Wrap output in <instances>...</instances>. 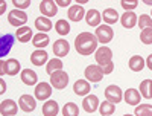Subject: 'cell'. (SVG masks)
Masks as SVG:
<instances>
[{"label": "cell", "mask_w": 152, "mask_h": 116, "mask_svg": "<svg viewBox=\"0 0 152 116\" xmlns=\"http://www.w3.org/2000/svg\"><path fill=\"white\" fill-rule=\"evenodd\" d=\"M35 28H37L38 31H40V32L46 34L47 31L52 29V21H50V18H47V17L41 16V17H38V18L35 20Z\"/></svg>", "instance_id": "cell-21"}, {"label": "cell", "mask_w": 152, "mask_h": 116, "mask_svg": "<svg viewBox=\"0 0 152 116\" xmlns=\"http://www.w3.org/2000/svg\"><path fill=\"white\" fill-rule=\"evenodd\" d=\"M138 26H140V29H149L152 28V18L148 16V14H142L140 18H138Z\"/></svg>", "instance_id": "cell-35"}, {"label": "cell", "mask_w": 152, "mask_h": 116, "mask_svg": "<svg viewBox=\"0 0 152 116\" xmlns=\"http://www.w3.org/2000/svg\"><path fill=\"white\" fill-rule=\"evenodd\" d=\"M145 63L146 61L143 60L142 55H134V57L129 58V69L132 72H142L143 67H145Z\"/></svg>", "instance_id": "cell-23"}, {"label": "cell", "mask_w": 152, "mask_h": 116, "mask_svg": "<svg viewBox=\"0 0 152 116\" xmlns=\"http://www.w3.org/2000/svg\"><path fill=\"white\" fill-rule=\"evenodd\" d=\"M97 38L91 32H81L75 40V49L79 55H91L97 50Z\"/></svg>", "instance_id": "cell-1"}, {"label": "cell", "mask_w": 152, "mask_h": 116, "mask_svg": "<svg viewBox=\"0 0 152 116\" xmlns=\"http://www.w3.org/2000/svg\"><path fill=\"white\" fill-rule=\"evenodd\" d=\"M21 81L26 84V86H35L37 81H38V76H37L35 70H32V69L21 70Z\"/></svg>", "instance_id": "cell-20"}, {"label": "cell", "mask_w": 152, "mask_h": 116, "mask_svg": "<svg viewBox=\"0 0 152 116\" xmlns=\"http://www.w3.org/2000/svg\"><path fill=\"white\" fill-rule=\"evenodd\" d=\"M20 69H21V66H20L18 60H15V58H9V60H6V75L14 76V75L18 73Z\"/></svg>", "instance_id": "cell-28"}, {"label": "cell", "mask_w": 152, "mask_h": 116, "mask_svg": "<svg viewBox=\"0 0 152 116\" xmlns=\"http://www.w3.org/2000/svg\"><path fill=\"white\" fill-rule=\"evenodd\" d=\"M140 40H142V43H145V44H152V28L142 31Z\"/></svg>", "instance_id": "cell-36"}, {"label": "cell", "mask_w": 152, "mask_h": 116, "mask_svg": "<svg viewBox=\"0 0 152 116\" xmlns=\"http://www.w3.org/2000/svg\"><path fill=\"white\" fill-rule=\"evenodd\" d=\"M120 23H122V26L126 28V29H132L135 24L138 23V17L134 14L132 11H126L125 14L120 17Z\"/></svg>", "instance_id": "cell-13"}, {"label": "cell", "mask_w": 152, "mask_h": 116, "mask_svg": "<svg viewBox=\"0 0 152 116\" xmlns=\"http://www.w3.org/2000/svg\"><path fill=\"white\" fill-rule=\"evenodd\" d=\"M84 75H85V80L88 83H99L104 78V73L100 70V66H96V64H90V66L85 69Z\"/></svg>", "instance_id": "cell-7"}, {"label": "cell", "mask_w": 152, "mask_h": 116, "mask_svg": "<svg viewBox=\"0 0 152 116\" xmlns=\"http://www.w3.org/2000/svg\"><path fill=\"white\" fill-rule=\"evenodd\" d=\"M114 110H116V106L110 101H104L102 104L99 106V112H100L102 116H111L114 113Z\"/></svg>", "instance_id": "cell-30"}, {"label": "cell", "mask_w": 152, "mask_h": 116, "mask_svg": "<svg viewBox=\"0 0 152 116\" xmlns=\"http://www.w3.org/2000/svg\"><path fill=\"white\" fill-rule=\"evenodd\" d=\"M96 38H97V41L99 43H104V46L107 43H110L113 40V37H114V31L111 29V26H108V24H100V26L96 29Z\"/></svg>", "instance_id": "cell-5"}, {"label": "cell", "mask_w": 152, "mask_h": 116, "mask_svg": "<svg viewBox=\"0 0 152 116\" xmlns=\"http://www.w3.org/2000/svg\"><path fill=\"white\" fill-rule=\"evenodd\" d=\"M123 116H132V115H129V113H128V115H123Z\"/></svg>", "instance_id": "cell-45"}, {"label": "cell", "mask_w": 152, "mask_h": 116, "mask_svg": "<svg viewBox=\"0 0 152 116\" xmlns=\"http://www.w3.org/2000/svg\"><path fill=\"white\" fill-rule=\"evenodd\" d=\"M140 95L146 99L152 98V80H143L140 83Z\"/></svg>", "instance_id": "cell-29"}, {"label": "cell", "mask_w": 152, "mask_h": 116, "mask_svg": "<svg viewBox=\"0 0 152 116\" xmlns=\"http://www.w3.org/2000/svg\"><path fill=\"white\" fill-rule=\"evenodd\" d=\"M100 70H102V73H104V75H108V73H111V72L114 70V63L111 61V63L105 64V66H100Z\"/></svg>", "instance_id": "cell-39"}, {"label": "cell", "mask_w": 152, "mask_h": 116, "mask_svg": "<svg viewBox=\"0 0 152 116\" xmlns=\"http://www.w3.org/2000/svg\"><path fill=\"white\" fill-rule=\"evenodd\" d=\"M0 86H2V89H0V93H5V92H6V86H5V81H3V80L0 81Z\"/></svg>", "instance_id": "cell-43"}, {"label": "cell", "mask_w": 152, "mask_h": 116, "mask_svg": "<svg viewBox=\"0 0 152 116\" xmlns=\"http://www.w3.org/2000/svg\"><path fill=\"white\" fill-rule=\"evenodd\" d=\"M52 95V84L49 83H40L35 86V98L40 101H46Z\"/></svg>", "instance_id": "cell-8"}, {"label": "cell", "mask_w": 152, "mask_h": 116, "mask_svg": "<svg viewBox=\"0 0 152 116\" xmlns=\"http://www.w3.org/2000/svg\"><path fill=\"white\" fill-rule=\"evenodd\" d=\"M146 64H148V67H149V69L152 70V54H151V55L148 57V60H146Z\"/></svg>", "instance_id": "cell-42"}, {"label": "cell", "mask_w": 152, "mask_h": 116, "mask_svg": "<svg viewBox=\"0 0 152 116\" xmlns=\"http://www.w3.org/2000/svg\"><path fill=\"white\" fill-rule=\"evenodd\" d=\"M135 116H152V106L151 104H140L135 107Z\"/></svg>", "instance_id": "cell-34"}, {"label": "cell", "mask_w": 152, "mask_h": 116, "mask_svg": "<svg viewBox=\"0 0 152 116\" xmlns=\"http://www.w3.org/2000/svg\"><path fill=\"white\" fill-rule=\"evenodd\" d=\"M94 58L99 66H105V64L113 61V50L108 46H100L94 52Z\"/></svg>", "instance_id": "cell-4"}, {"label": "cell", "mask_w": 152, "mask_h": 116, "mask_svg": "<svg viewBox=\"0 0 152 116\" xmlns=\"http://www.w3.org/2000/svg\"><path fill=\"white\" fill-rule=\"evenodd\" d=\"M50 84H52V87L56 89V90L66 89L67 84H69V75L62 69L56 70V72H53L52 75H50Z\"/></svg>", "instance_id": "cell-2"}, {"label": "cell", "mask_w": 152, "mask_h": 116, "mask_svg": "<svg viewBox=\"0 0 152 116\" xmlns=\"http://www.w3.org/2000/svg\"><path fill=\"white\" fill-rule=\"evenodd\" d=\"M18 106H20V109L23 112L29 113V112H34L35 110L37 102H35V98L31 96V95H21L20 99H18Z\"/></svg>", "instance_id": "cell-11"}, {"label": "cell", "mask_w": 152, "mask_h": 116, "mask_svg": "<svg viewBox=\"0 0 152 116\" xmlns=\"http://www.w3.org/2000/svg\"><path fill=\"white\" fill-rule=\"evenodd\" d=\"M105 98H107V101L113 102V104H119V102L123 99V92L120 90L119 86L111 84L105 89Z\"/></svg>", "instance_id": "cell-6"}, {"label": "cell", "mask_w": 152, "mask_h": 116, "mask_svg": "<svg viewBox=\"0 0 152 116\" xmlns=\"http://www.w3.org/2000/svg\"><path fill=\"white\" fill-rule=\"evenodd\" d=\"M90 90H91V87H90V83H88L87 80H78V81L73 84V92L78 95V96L88 95Z\"/></svg>", "instance_id": "cell-17"}, {"label": "cell", "mask_w": 152, "mask_h": 116, "mask_svg": "<svg viewBox=\"0 0 152 116\" xmlns=\"http://www.w3.org/2000/svg\"><path fill=\"white\" fill-rule=\"evenodd\" d=\"M145 3L146 5H152V0H145Z\"/></svg>", "instance_id": "cell-44"}, {"label": "cell", "mask_w": 152, "mask_h": 116, "mask_svg": "<svg viewBox=\"0 0 152 116\" xmlns=\"http://www.w3.org/2000/svg\"><path fill=\"white\" fill-rule=\"evenodd\" d=\"M47 58H49V55L43 49H37L31 54V63L34 64V66H43L44 63H49Z\"/></svg>", "instance_id": "cell-15"}, {"label": "cell", "mask_w": 152, "mask_h": 116, "mask_svg": "<svg viewBox=\"0 0 152 116\" xmlns=\"http://www.w3.org/2000/svg\"><path fill=\"white\" fill-rule=\"evenodd\" d=\"M40 11L44 17H55L58 12V5L56 2H52V0H43L40 3Z\"/></svg>", "instance_id": "cell-9"}, {"label": "cell", "mask_w": 152, "mask_h": 116, "mask_svg": "<svg viewBox=\"0 0 152 116\" xmlns=\"http://www.w3.org/2000/svg\"><path fill=\"white\" fill-rule=\"evenodd\" d=\"M12 43H14V38H12V35H9V34H6V35H3L2 38H0V55L2 57L6 55L9 52Z\"/></svg>", "instance_id": "cell-24"}, {"label": "cell", "mask_w": 152, "mask_h": 116, "mask_svg": "<svg viewBox=\"0 0 152 116\" xmlns=\"http://www.w3.org/2000/svg\"><path fill=\"white\" fill-rule=\"evenodd\" d=\"M56 5L58 6H69L70 5V0H56Z\"/></svg>", "instance_id": "cell-40"}, {"label": "cell", "mask_w": 152, "mask_h": 116, "mask_svg": "<svg viewBox=\"0 0 152 116\" xmlns=\"http://www.w3.org/2000/svg\"><path fill=\"white\" fill-rule=\"evenodd\" d=\"M8 21H9V24H12L15 28H23L24 23L28 21V14L20 9H12L8 14Z\"/></svg>", "instance_id": "cell-3"}, {"label": "cell", "mask_w": 152, "mask_h": 116, "mask_svg": "<svg viewBox=\"0 0 152 116\" xmlns=\"http://www.w3.org/2000/svg\"><path fill=\"white\" fill-rule=\"evenodd\" d=\"M99 98L96 95H87L82 101V107L87 113H94L99 109Z\"/></svg>", "instance_id": "cell-12"}, {"label": "cell", "mask_w": 152, "mask_h": 116, "mask_svg": "<svg viewBox=\"0 0 152 116\" xmlns=\"http://www.w3.org/2000/svg\"><path fill=\"white\" fill-rule=\"evenodd\" d=\"M59 112L58 102L56 101H47L46 104H43V115L44 116H56Z\"/></svg>", "instance_id": "cell-27"}, {"label": "cell", "mask_w": 152, "mask_h": 116, "mask_svg": "<svg viewBox=\"0 0 152 116\" xmlns=\"http://www.w3.org/2000/svg\"><path fill=\"white\" fill-rule=\"evenodd\" d=\"M12 5L14 6H17V9H24V8H28V6H31V0H14L12 2Z\"/></svg>", "instance_id": "cell-38"}, {"label": "cell", "mask_w": 152, "mask_h": 116, "mask_svg": "<svg viewBox=\"0 0 152 116\" xmlns=\"http://www.w3.org/2000/svg\"><path fill=\"white\" fill-rule=\"evenodd\" d=\"M123 98H125V102H126L128 106H138V104H140L142 95H140V92H138V90H135V89H128V90L125 92Z\"/></svg>", "instance_id": "cell-16"}, {"label": "cell", "mask_w": 152, "mask_h": 116, "mask_svg": "<svg viewBox=\"0 0 152 116\" xmlns=\"http://www.w3.org/2000/svg\"><path fill=\"white\" fill-rule=\"evenodd\" d=\"M17 112H18V107L12 99L2 101V104H0V113H2V116H15Z\"/></svg>", "instance_id": "cell-10"}, {"label": "cell", "mask_w": 152, "mask_h": 116, "mask_svg": "<svg viewBox=\"0 0 152 116\" xmlns=\"http://www.w3.org/2000/svg\"><path fill=\"white\" fill-rule=\"evenodd\" d=\"M84 16H85L84 6L75 5V6H70V8H69V18H70L72 21H79V20L84 18Z\"/></svg>", "instance_id": "cell-19"}, {"label": "cell", "mask_w": 152, "mask_h": 116, "mask_svg": "<svg viewBox=\"0 0 152 116\" xmlns=\"http://www.w3.org/2000/svg\"><path fill=\"white\" fill-rule=\"evenodd\" d=\"M100 20H102V14H100L97 9H90L85 14V21H87L88 26L99 28L100 26Z\"/></svg>", "instance_id": "cell-14"}, {"label": "cell", "mask_w": 152, "mask_h": 116, "mask_svg": "<svg viewBox=\"0 0 152 116\" xmlns=\"http://www.w3.org/2000/svg\"><path fill=\"white\" fill-rule=\"evenodd\" d=\"M15 37L18 38L20 43H28V41H31V38H34L32 31H31V28H28V26L18 28V31L15 32Z\"/></svg>", "instance_id": "cell-26"}, {"label": "cell", "mask_w": 152, "mask_h": 116, "mask_svg": "<svg viewBox=\"0 0 152 116\" xmlns=\"http://www.w3.org/2000/svg\"><path fill=\"white\" fill-rule=\"evenodd\" d=\"M49 41H50L49 35H47V34H43V32H38V34L34 35V38H32V44H34L37 49L46 47V46L49 44Z\"/></svg>", "instance_id": "cell-22"}, {"label": "cell", "mask_w": 152, "mask_h": 116, "mask_svg": "<svg viewBox=\"0 0 152 116\" xmlns=\"http://www.w3.org/2000/svg\"><path fill=\"white\" fill-rule=\"evenodd\" d=\"M61 67H62V61H61V58H53V60H50V61L47 63L46 72H47L49 75H52L53 72L61 70Z\"/></svg>", "instance_id": "cell-32"}, {"label": "cell", "mask_w": 152, "mask_h": 116, "mask_svg": "<svg viewBox=\"0 0 152 116\" xmlns=\"http://www.w3.org/2000/svg\"><path fill=\"white\" fill-rule=\"evenodd\" d=\"M55 29L59 35H67L70 32V24L67 20H58L55 23Z\"/></svg>", "instance_id": "cell-33"}, {"label": "cell", "mask_w": 152, "mask_h": 116, "mask_svg": "<svg viewBox=\"0 0 152 116\" xmlns=\"http://www.w3.org/2000/svg\"><path fill=\"white\" fill-rule=\"evenodd\" d=\"M0 66H2V69H0V75H5L6 73V61H2Z\"/></svg>", "instance_id": "cell-41"}, {"label": "cell", "mask_w": 152, "mask_h": 116, "mask_svg": "<svg viewBox=\"0 0 152 116\" xmlns=\"http://www.w3.org/2000/svg\"><path fill=\"white\" fill-rule=\"evenodd\" d=\"M102 20L108 24H114L117 20H120L119 18V14H117V11L116 9H113V8H108V9H105L104 11V14H102Z\"/></svg>", "instance_id": "cell-25"}, {"label": "cell", "mask_w": 152, "mask_h": 116, "mask_svg": "<svg viewBox=\"0 0 152 116\" xmlns=\"http://www.w3.org/2000/svg\"><path fill=\"white\" fill-rule=\"evenodd\" d=\"M120 5H122V8L126 9V11H132L134 8H137L138 2H137V0H132V2H126V0H122Z\"/></svg>", "instance_id": "cell-37"}, {"label": "cell", "mask_w": 152, "mask_h": 116, "mask_svg": "<svg viewBox=\"0 0 152 116\" xmlns=\"http://www.w3.org/2000/svg\"><path fill=\"white\" fill-rule=\"evenodd\" d=\"M62 115L64 116H78L79 115V107L75 104V102H67V104L62 107Z\"/></svg>", "instance_id": "cell-31"}, {"label": "cell", "mask_w": 152, "mask_h": 116, "mask_svg": "<svg viewBox=\"0 0 152 116\" xmlns=\"http://www.w3.org/2000/svg\"><path fill=\"white\" fill-rule=\"evenodd\" d=\"M69 50H70V46H69V43L66 40H62V38H61V40H56L55 41V44H53V54L58 58L66 57L69 54Z\"/></svg>", "instance_id": "cell-18"}]
</instances>
